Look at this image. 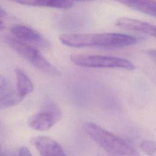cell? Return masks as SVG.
I'll list each match as a JSON object with an SVG mask.
<instances>
[{"label":"cell","instance_id":"obj_1","mask_svg":"<svg viewBox=\"0 0 156 156\" xmlns=\"http://www.w3.org/2000/svg\"><path fill=\"white\" fill-rule=\"evenodd\" d=\"M65 45L74 48L96 47L105 49L121 48L138 42L134 36L115 32L96 34H63L59 37Z\"/></svg>","mask_w":156,"mask_h":156},{"label":"cell","instance_id":"obj_2","mask_svg":"<svg viewBox=\"0 0 156 156\" xmlns=\"http://www.w3.org/2000/svg\"><path fill=\"white\" fill-rule=\"evenodd\" d=\"M83 129L109 156H140L126 140L96 123L87 122L84 124Z\"/></svg>","mask_w":156,"mask_h":156},{"label":"cell","instance_id":"obj_3","mask_svg":"<svg viewBox=\"0 0 156 156\" xmlns=\"http://www.w3.org/2000/svg\"><path fill=\"white\" fill-rule=\"evenodd\" d=\"M4 40L9 46L40 72L53 77L60 76L61 72L50 63L35 46L9 35L4 37Z\"/></svg>","mask_w":156,"mask_h":156},{"label":"cell","instance_id":"obj_4","mask_svg":"<svg viewBox=\"0 0 156 156\" xmlns=\"http://www.w3.org/2000/svg\"><path fill=\"white\" fill-rule=\"evenodd\" d=\"M71 61L76 65L88 68H122L133 70L135 66L129 60L118 57L101 55L73 54Z\"/></svg>","mask_w":156,"mask_h":156},{"label":"cell","instance_id":"obj_5","mask_svg":"<svg viewBox=\"0 0 156 156\" xmlns=\"http://www.w3.org/2000/svg\"><path fill=\"white\" fill-rule=\"evenodd\" d=\"M10 32L16 38L43 49L51 48V42L35 29L24 24L13 25Z\"/></svg>","mask_w":156,"mask_h":156},{"label":"cell","instance_id":"obj_6","mask_svg":"<svg viewBox=\"0 0 156 156\" xmlns=\"http://www.w3.org/2000/svg\"><path fill=\"white\" fill-rule=\"evenodd\" d=\"M31 143L41 156H66L62 146L49 136L40 135L33 137Z\"/></svg>","mask_w":156,"mask_h":156},{"label":"cell","instance_id":"obj_7","mask_svg":"<svg viewBox=\"0 0 156 156\" xmlns=\"http://www.w3.org/2000/svg\"><path fill=\"white\" fill-rule=\"evenodd\" d=\"M115 24L121 29L146 34L156 38V25L129 17L118 18Z\"/></svg>","mask_w":156,"mask_h":156},{"label":"cell","instance_id":"obj_8","mask_svg":"<svg viewBox=\"0 0 156 156\" xmlns=\"http://www.w3.org/2000/svg\"><path fill=\"white\" fill-rule=\"evenodd\" d=\"M22 101L18 96L16 91L5 76H1L0 79V107L8 108L16 105Z\"/></svg>","mask_w":156,"mask_h":156},{"label":"cell","instance_id":"obj_9","mask_svg":"<svg viewBox=\"0 0 156 156\" xmlns=\"http://www.w3.org/2000/svg\"><path fill=\"white\" fill-rule=\"evenodd\" d=\"M59 120L49 113L40 110L29 119L28 126L34 130L45 131L50 129Z\"/></svg>","mask_w":156,"mask_h":156},{"label":"cell","instance_id":"obj_10","mask_svg":"<svg viewBox=\"0 0 156 156\" xmlns=\"http://www.w3.org/2000/svg\"><path fill=\"white\" fill-rule=\"evenodd\" d=\"M15 73L16 79V91L18 96L23 101L27 95L32 91L34 85L29 77L22 69L16 68Z\"/></svg>","mask_w":156,"mask_h":156},{"label":"cell","instance_id":"obj_11","mask_svg":"<svg viewBox=\"0 0 156 156\" xmlns=\"http://www.w3.org/2000/svg\"><path fill=\"white\" fill-rule=\"evenodd\" d=\"M120 3L136 11L156 17V2L151 1L125 0Z\"/></svg>","mask_w":156,"mask_h":156},{"label":"cell","instance_id":"obj_12","mask_svg":"<svg viewBox=\"0 0 156 156\" xmlns=\"http://www.w3.org/2000/svg\"><path fill=\"white\" fill-rule=\"evenodd\" d=\"M15 2L35 7H46L60 9H69L74 5V2L69 1H44V0H18Z\"/></svg>","mask_w":156,"mask_h":156},{"label":"cell","instance_id":"obj_13","mask_svg":"<svg viewBox=\"0 0 156 156\" xmlns=\"http://www.w3.org/2000/svg\"><path fill=\"white\" fill-rule=\"evenodd\" d=\"M40 110L46 111L55 118L59 121L62 117V112L58 105L50 98H46L41 103Z\"/></svg>","mask_w":156,"mask_h":156},{"label":"cell","instance_id":"obj_14","mask_svg":"<svg viewBox=\"0 0 156 156\" xmlns=\"http://www.w3.org/2000/svg\"><path fill=\"white\" fill-rule=\"evenodd\" d=\"M141 149L149 156H156V142L144 140L140 144Z\"/></svg>","mask_w":156,"mask_h":156},{"label":"cell","instance_id":"obj_15","mask_svg":"<svg viewBox=\"0 0 156 156\" xmlns=\"http://www.w3.org/2000/svg\"><path fill=\"white\" fill-rule=\"evenodd\" d=\"M18 156H32L30 151L26 146H21L18 149Z\"/></svg>","mask_w":156,"mask_h":156},{"label":"cell","instance_id":"obj_16","mask_svg":"<svg viewBox=\"0 0 156 156\" xmlns=\"http://www.w3.org/2000/svg\"><path fill=\"white\" fill-rule=\"evenodd\" d=\"M146 54H147L149 57L153 59L154 62H156V49H149L146 51Z\"/></svg>","mask_w":156,"mask_h":156},{"label":"cell","instance_id":"obj_17","mask_svg":"<svg viewBox=\"0 0 156 156\" xmlns=\"http://www.w3.org/2000/svg\"><path fill=\"white\" fill-rule=\"evenodd\" d=\"M1 156H15L14 155H13L12 154H10L9 152H2Z\"/></svg>","mask_w":156,"mask_h":156}]
</instances>
